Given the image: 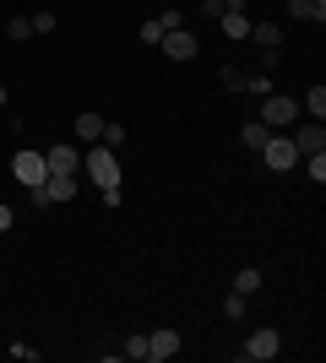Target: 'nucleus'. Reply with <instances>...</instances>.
Wrapping results in <instances>:
<instances>
[{
    "mask_svg": "<svg viewBox=\"0 0 326 363\" xmlns=\"http://www.w3.org/2000/svg\"><path fill=\"white\" fill-rule=\"evenodd\" d=\"M82 174L98 184V190H109V184H120V157H114V147H104V141H93V147L82 152Z\"/></svg>",
    "mask_w": 326,
    "mask_h": 363,
    "instance_id": "f257e3e1",
    "label": "nucleus"
},
{
    "mask_svg": "<svg viewBox=\"0 0 326 363\" xmlns=\"http://www.w3.org/2000/svg\"><path fill=\"white\" fill-rule=\"evenodd\" d=\"M294 120H299V98H288V92H266L261 98V125L266 130H288Z\"/></svg>",
    "mask_w": 326,
    "mask_h": 363,
    "instance_id": "f03ea898",
    "label": "nucleus"
},
{
    "mask_svg": "<svg viewBox=\"0 0 326 363\" xmlns=\"http://www.w3.org/2000/svg\"><path fill=\"white\" fill-rule=\"evenodd\" d=\"M11 179H16V184H28V190H33V184H44V179H49V163H44V152L22 147V152L11 157Z\"/></svg>",
    "mask_w": 326,
    "mask_h": 363,
    "instance_id": "7ed1b4c3",
    "label": "nucleus"
},
{
    "mask_svg": "<svg viewBox=\"0 0 326 363\" xmlns=\"http://www.w3.org/2000/svg\"><path fill=\"white\" fill-rule=\"evenodd\" d=\"M278 352H283V336L272 331V325H261V331H250V336H245L239 358H245V363H266V358H278Z\"/></svg>",
    "mask_w": 326,
    "mask_h": 363,
    "instance_id": "20e7f679",
    "label": "nucleus"
},
{
    "mask_svg": "<svg viewBox=\"0 0 326 363\" xmlns=\"http://www.w3.org/2000/svg\"><path fill=\"white\" fill-rule=\"evenodd\" d=\"M261 163L272 168V174H288V168L299 163V152H294V141H288V136H278V130H272V136L261 141Z\"/></svg>",
    "mask_w": 326,
    "mask_h": 363,
    "instance_id": "39448f33",
    "label": "nucleus"
},
{
    "mask_svg": "<svg viewBox=\"0 0 326 363\" xmlns=\"http://www.w3.org/2000/svg\"><path fill=\"white\" fill-rule=\"evenodd\" d=\"M49 174H82V147L77 141H55V147L44 152Z\"/></svg>",
    "mask_w": 326,
    "mask_h": 363,
    "instance_id": "423d86ee",
    "label": "nucleus"
},
{
    "mask_svg": "<svg viewBox=\"0 0 326 363\" xmlns=\"http://www.w3.org/2000/svg\"><path fill=\"white\" fill-rule=\"evenodd\" d=\"M158 49H163L169 60H196V55H202V44H196V33H185V28L163 33V38H158Z\"/></svg>",
    "mask_w": 326,
    "mask_h": 363,
    "instance_id": "0eeeda50",
    "label": "nucleus"
},
{
    "mask_svg": "<svg viewBox=\"0 0 326 363\" xmlns=\"http://www.w3.org/2000/svg\"><path fill=\"white\" fill-rule=\"evenodd\" d=\"M174 352H180V331H174V325H158V331L147 336V363H169Z\"/></svg>",
    "mask_w": 326,
    "mask_h": 363,
    "instance_id": "6e6552de",
    "label": "nucleus"
},
{
    "mask_svg": "<svg viewBox=\"0 0 326 363\" xmlns=\"http://www.w3.org/2000/svg\"><path fill=\"white\" fill-rule=\"evenodd\" d=\"M250 44L266 55V65H278V44H283V33L272 28V22H250Z\"/></svg>",
    "mask_w": 326,
    "mask_h": 363,
    "instance_id": "1a4fd4ad",
    "label": "nucleus"
},
{
    "mask_svg": "<svg viewBox=\"0 0 326 363\" xmlns=\"http://www.w3.org/2000/svg\"><path fill=\"white\" fill-rule=\"evenodd\" d=\"M217 28H223V38H229V44H245V38H250V16H245V6H229V11L217 16Z\"/></svg>",
    "mask_w": 326,
    "mask_h": 363,
    "instance_id": "9d476101",
    "label": "nucleus"
},
{
    "mask_svg": "<svg viewBox=\"0 0 326 363\" xmlns=\"http://www.w3.org/2000/svg\"><path fill=\"white\" fill-rule=\"evenodd\" d=\"M288 141H294V152H299V157H310V152H326V130H321V120H310L305 130H294Z\"/></svg>",
    "mask_w": 326,
    "mask_h": 363,
    "instance_id": "9b49d317",
    "label": "nucleus"
},
{
    "mask_svg": "<svg viewBox=\"0 0 326 363\" xmlns=\"http://www.w3.org/2000/svg\"><path fill=\"white\" fill-rule=\"evenodd\" d=\"M77 190H82V179H77V174H49V179H44V196H49V206H55V201H71Z\"/></svg>",
    "mask_w": 326,
    "mask_h": 363,
    "instance_id": "f8f14e48",
    "label": "nucleus"
},
{
    "mask_svg": "<svg viewBox=\"0 0 326 363\" xmlns=\"http://www.w3.org/2000/svg\"><path fill=\"white\" fill-rule=\"evenodd\" d=\"M234 293H239V298H256V293H261V272H256V266H239V272H234Z\"/></svg>",
    "mask_w": 326,
    "mask_h": 363,
    "instance_id": "ddd939ff",
    "label": "nucleus"
},
{
    "mask_svg": "<svg viewBox=\"0 0 326 363\" xmlns=\"http://www.w3.org/2000/svg\"><path fill=\"white\" fill-rule=\"evenodd\" d=\"M71 136H77V141H87V147H93V141L104 136V120H98V114H77V125H71Z\"/></svg>",
    "mask_w": 326,
    "mask_h": 363,
    "instance_id": "4468645a",
    "label": "nucleus"
},
{
    "mask_svg": "<svg viewBox=\"0 0 326 363\" xmlns=\"http://www.w3.org/2000/svg\"><path fill=\"white\" fill-rule=\"evenodd\" d=\"M299 114H310V120H326V87H310L299 98Z\"/></svg>",
    "mask_w": 326,
    "mask_h": 363,
    "instance_id": "2eb2a0df",
    "label": "nucleus"
},
{
    "mask_svg": "<svg viewBox=\"0 0 326 363\" xmlns=\"http://www.w3.org/2000/svg\"><path fill=\"white\" fill-rule=\"evenodd\" d=\"M288 11H294L299 22H321V16H326V0H288Z\"/></svg>",
    "mask_w": 326,
    "mask_h": 363,
    "instance_id": "dca6fc26",
    "label": "nucleus"
},
{
    "mask_svg": "<svg viewBox=\"0 0 326 363\" xmlns=\"http://www.w3.org/2000/svg\"><path fill=\"white\" fill-rule=\"evenodd\" d=\"M266 136H272V130H266L261 120H245V125H239V141H245L250 152H261V141H266Z\"/></svg>",
    "mask_w": 326,
    "mask_h": 363,
    "instance_id": "f3484780",
    "label": "nucleus"
},
{
    "mask_svg": "<svg viewBox=\"0 0 326 363\" xmlns=\"http://www.w3.org/2000/svg\"><path fill=\"white\" fill-rule=\"evenodd\" d=\"M6 38H11V44L33 38V22H28V16H11V22H6Z\"/></svg>",
    "mask_w": 326,
    "mask_h": 363,
    "instance_id": "a211bd4d",
    "label": "nucleus"
},
{
    "mask_svg": "<svg viewBox=\"0 0 326 363\" xmlns=\"http://www.w3.org/2000/svg\"><path fill=\"white\" fill-rule=\"evenodd\" d=\"M305 174H310L315 184H326V152H310V157H305Z\"/></svg>",
    "mask_w": 326,
    "mask_h": 363,
    "instance_id": "6ab92c4d",
    "label": "nucleus"
},
{
    "mask_svg": "<svg viewBox=\"0 0 326 363\" xmlns=\"http://www.w3.org/2000/svg\"><path fill=\"white\" fill-rule=\"evenodd\" d=\"M120 358H136V363H147V336H131L120 347Z\"/></svg>",
    "mask_w": 326,
    "mask_h": 363,
    "instance_id": "aec40b11",
    "label": "nucleus"
},
{
    "mask_svg": "<svg viewBox=\"0 0 326 363\" xmlns=\"http://www.w3.org/2000/svg\"><path fill=\"white\" fill-rule=\"evenodd\" d=\"M245 309H250V298H239V293L223 298V315H229V320H245Z\"/></svg>",
    "mask_w": 326,
    "mask_h": 363,
    "instance_id": "412c9836",
    "label": "nucleus"
},
{
    "mask_svg": "<svg viewBox=\"0 0 326 363\" xmlns=\"http://www.w3.org/2000/svg\"><path fill=\"white\" fill-rule=\"evenodd\" d=\"M98 141H104V147H120V141H125V125L104 120V136H98Z\"/></svg>",
    "mask_w": 326,
    "mask_h": 363,
    "instance_id": "4be33fe9",
    "label": "nucleus"
},
{
    "mask_svg": "<svg viewBox=\"0 0 326 363\" xmlns=\"http://www.w3.org/2000/svg\"><path fill=\"white\" fill-rule=\"evenodd\" d=\"M158 38H163V22H158V16H147V22H141V44H158Z\"/></svg>",
    "mask_w": 326,
    "mask_h": 363,
    "instance_id": "5701e85b",
    "label": "nucleus"
},
{
    "mask_svg": "<svg viewBox=\"0 0 326 363\" xmlns=\"http://www.w3.org/2000/svg\"><path fill=\"white\" fill-rule=\"evenodd\" d=\"M98 196H104L109 212H114V206H125V190H120V184H109V190H98Z\"/></svg>",
    "mask_w": 326,
    "mask_h": 363,
    "instance_id": "b1692460",
    "label": "nucleus"
},
{
    "mask_svg": "<svg viewBox=\"0 0 326 363\" xmlns=\"http://www.w3.org/2000/svg\"><path fill=\"white\" fill-rule=\"evenodd\" d=\"M223 87H229V92H245V76L234 71V65H223Z\"/></svg>",
    "mask_w": 326,
    "mask_h": 363,
    "instance_id": "393cba45",
    "label": "nucleus"
},
{
    "mask_svg": "<svg viewBox=\"0 0 326 363\" xmlns=\"http://www.w3.org/2000/svg\"><path fill=\"white\" fill-rule=\"evenodd\" d=\"M33 22V33H55V11H38V16H28Z\"/></svg>",
    "mask_w": 326,
    "mask_h": 363,
    "instance_id": "a878e982",
    "label": "nucleus"
},
{
    "mask_svg": "<svg viewBox=\"0 0 326 363\" xmlns=\"http://www.w3.org/2000/svg\"><path fill=\"white\" fill-rule=\"evenodd\" d=\"M245 92H261L266 98V92H272V76H245Z\"/></svg>",
    "mask_w": 326,
    "mask_h": 363,
    "instance_id": "bb28decb",
    "label": "nucleus"
},
{
    "mask_svg": "<svg viewBox=\"0 0 326 363\" xmlns=\"http://www.w3.org/2000/svg\"><path fill=\"white\" fill-rule=\"evenodd\" d=\"M11 358H22V363H38V347H28V342H11Z\"/></svg>",
    "mask_w": 326,
    "mask_h": 363,
    "instance_id": "cd10ccee",
    "label": "nucleus"
},
{
    "mask_svg": "<svg viewBox=\"0 0 326 363\" xmlns=\"http://www.w3.org/2000/svg\"><path fill=\"white\" fill-rule=\"evenodd\" d=\"M11 223H16V212L6 206V201H0V233H11Z\"/></svg>",
    "mask_w": 326,
    "mask_h": 363,
    "instance_id": "c85d7f7f",
    "label": "nucleus"
},
{
    "mask_svg": "<svg viewBox=\"0 0 326 363\" xmlns=\"http://www.w3.org/2000/svg\"><path fill=\"white\" fill-rule=\"evenodd\" d=\"M202 11L207 16H223V11H229V0H202Z\"/></svg>",
    "mask_w": 326,
    "mask_h": 363,
    "instance_id": "c756f323",
    "label": "nucleus"
},
{
    "mask_svg": "<svg viewBox=\"0 0 326 363\" xmlns=\"http://www.w3.org/2000/svg\"><path fill=\"white\" fill-rule=\"evenodd\" d=\"M6 98H11V92H6V87H0V108H6Z\"/></svg>",
    "mask_w": 326,
    "mask_h": 363,
    "instance_id": "7c9ffc66",
    "label": "nucleus"
}]
</instances>
